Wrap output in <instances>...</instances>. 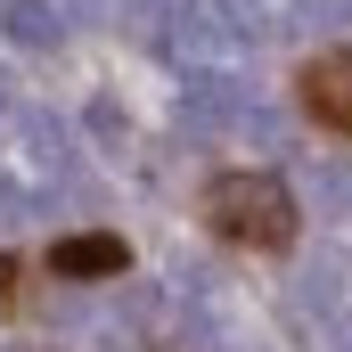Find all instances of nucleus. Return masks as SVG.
Instances as JSON below:
<instances>
[{
	"label": "nucleus",
	"instance_id": "nucleus-1",
	"mask_svg": "<svg viewBox=\"0 0 352 352\" xmlns=\"http://www.w3.org/2000/svg\"><path fill=\"white\" fill-rule=\"evenodd\" d=\"M205 213H213V230L238 238V246H287V238H295V197H287L278 173H221L205 188Z\"/></svg>",
	"mask_w": 352,
	"mask_h": 352
},
{
	"label": "nucleus",
	"instance_id": "nucleus-2",
	"mask_svg": "<svg viewBox=\"0 0 352 352\" xmlns=\"http://www.w3.org/2000/svg\"><path fill=\"white\" fill-rule=\"evenodd\" d=\"M180 123L188 131H238L246 123V82L230 66H188L180 74Z\"/></svg>",
	"mask_w": 352,
	"mask_h": 352
},
{
	"label": "nucleus",
	"instance_id": "nucleus-3",
	"mask_svg": "<svg viewBox=\"0 0 352 352\" xmlns=\"http://www.w3.org/2000/svg\"><path fill=\"white\" fill-rule=\"evenodd\" d=\"M303 98H311V115H320V123L352 131V50H344V58H320V66L303 74Z\"/></svg>",
	"mask_w": 352,
	"mask_h": 352
},
{
	"label": "nucleus",
	"instance_id": "nucleus-4",
	"mask_svg": "<svg viewBox=\"0 0 352 352\" xmlns=\"http://www.w3.org/2000/svg\"><path fill=\"white\" fill-rule=\"evenodd\" d=\"M0 33H8L16 50H58V41H66V16H58L50 0H0Z\"/></svg>",
	"mask_w": 352,
	"mask_h": 352
},
{
	"label": "nucleus",
	"instance_id": "nucleus-5",
	"mask_svg": "<svg viewBox=\"0 0 352 352\" xmlns=\"http://www.w3.org/2000/svg\"><path fill=\"white\" fill-rule=\"evenodd\" d=\"M50 263H58V278H115L123 270V246L115 238H66Z\"/></svg>",
	"mask_w": 352,
	"mask_h": 352
},
{
	"label": "nucleus",
	"instance_id": "nucleus-6",
	"mask_svg": "<svg viewBox=\"0 0 352 352\" xmlns=\"http://www.w3.org/2000/svg\"><path fill=\"white\" fill-rule=\"evenodd\" d=\"M16 123H25V148H33L50 173H66V164H74V148H66V115H41V107H25Z\"/></svg>",
	"mask_w": 352,
	"mask_h": 352
},
{
	"label": "nucleus",
	"instance_id": "nucleus-7",
	"mask_svg": "<svg viewBox=\"0 0 352 352\" xmlns=\"http://www.w3.org/2000/svg\"><path fill=\"white\" fill-rule=\"evenodd\" d=\"M352 25V0H287V33H336Z\"/></svg>",
	"mask_w": 352,
	"mask_h": 352
},
{
	"label": "nucleus",
	"instance_id": "nucleus-8",
	"mask_svg": "<svg viewBox=\"0 0 352 352\" xmlns=\"http://www.w3.org/2000/svg\"><path fill=\"white\" fill-rule=\"evenodd\" d=\"M90 131H98L107 148H123V140H131V123H123V107H115V98H90Z\"/></svg>",
	"mask_w": 352,
	"mask_h": 352
},
{
	"label": "nucleus",
	"instance_id": "nucleus-9",
	"mask_svg": "<svg viewBox=\"0 0 352 352\" xmlns=\"http://www.w3.org/2000/svg\"><path fill=\"white\" fill-rule=\"evenodd\" d=\"M25 213H33V197H25V188H16V180L0 173V230H16V221H25Z\"/></svg>",
	"mask_w": 352,
	"mask_h": 352
},
{
	"label": "nucleus",
	"instance_id": "nucleus-10",
	"mask_svg": "<svg viewBox=\"0 0 352 352\" xmlns=\"http://www.w3.org/2000/svg\"><path fill=\"white\" fill-rule=\"evenodd\" d=\"M8 107H16V90H8V74H0V115H8Z\"/></svg>",
	"mask_w": 352,
	"mask_h": 352
}]
</instances>
